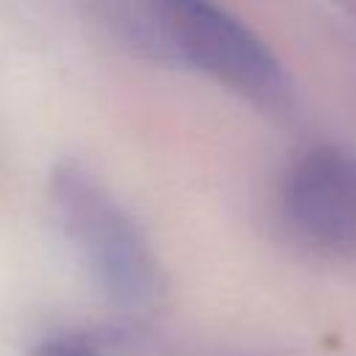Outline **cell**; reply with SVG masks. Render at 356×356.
<instances>
[{"label":"cell","instance_id":"obj_5","mask_svg":"<svg viewBox=\"0 0 356 356\" xmlns=\"http://www.w3.org/2000/svg\"><path fill=\"white\" fill-rule=\"evenodd\" d=\"M36 356H106L89 345H81V342H64V339H56V342H44Z\"/></svg>","mask_w":356,"mask_h":356},{"label":"cell","instance_id":"obj_2","mask_svg":"<svg viewBox=\"0 0 356 356\" xmlns=\"http://www.w3.org/2000/svg\"><path fill=\"white\" fill-rule=\"evenodd\" d=\"M164 25L170 67L195 70L259 106L289 100V75L273 47L220 0H164Z\"/></svg>","mask_w":356,"mask_h":356},{"label":"cell","instance_id":"obj_3","mask_svg":"<svg viewBox=\"0 0 356 356\" xmlns=\"http://www.w3.org/2000/svg\"><path fill=\"white\" fill-rule=\"evenodd\" d=\"M278 209L303 245L350 250L356 245V156L337 145L300 153L281 178Z\"/></svg>","mask_w":356,"mask_h":356},{"label":"cell","instance_id":"obj_1","mask_svg":"<svg viewBox=\"0 0 356 356\" xmlns=\"http://www.w3.org/2000/svg\"><path fill=\"white\" fill-rule=\"evenodd\" d=\"M47 200L64 242L111 306L142 314L161 300L159 253L97 172L81 161H58L47 181Z\"/></svg>","mask_w":356,"mask_h":356},{"label":"cell","instance_id":"obj_4","mask_svg":"<svg viewBox=\"0 0 356 356\" xmlns=\"http://www.w3.org/2000/svg\"><path fill=\"white\" fill-rule=\"evenodd\" d=\"M95 28L120 50L170 67L164 0H83Z\"/></svg>","mask_w":356,"mask_h":356}]
</instances>
